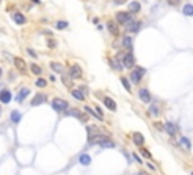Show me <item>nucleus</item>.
I'll return each instance as SVG.
<instances>
[{
	"mask_svg": "<svg viewBox=\"0 0 193 175\" xmlns=\"http://www.w3.org/2000/svg\"><path fill=\"white\" fill-rule=\"evenodd\" d=\"M2 76H3V71H2V68H0V77H2Z\"/></svg>",
	"mask_w": 193,
	"mask_h": 175,
	"instance_id": "79ce46f5",
	"label": "nucleus"
},
{
	"mask_svg": "<svg viewBox=\"0 0 193 175\" xmlns=\"http://www.w3.org/2000/svg\"><path fill=\"white\" fill-rule=\"evenodd\" d=\"M128 0H113L115 5H124V3H127Z\"/></svg>",
	"mask_w": 193,
	"mask_h": 175,
	"instance_id": "ea45409f",
	"label": "nucleus"
},
{
	"mask_svg": "<svg viewBox=\"0 0 193 175\" xmlns=\"http://www.w3.org/2000/svg\"><path fill=\"white\" fill-rule=\"evenodd\" d=\"M182 14H184L186 17H193V5L192 3H186V5L182 6Z\"/></svg>",
	"mask_w": 193,
	"mask_h": 175,
	"instance_id": "6ab92c4d",
	"label": "nucleus"
},
{
	"mask_svg": "<svg viewBox=\"0 0 193 175\" xmlns=\"http://www.w3.org/2000/svg\"><path fill=\"white\" fill-rule=\"evenodd\" d=\"M145 68H136V70H133L130 72V80L134 83H140L142 82V79H143V76H145Z\"/></svg>",
	"mask_w": 193,
	"mask_h": 175,
	"instance_id": "f257e3e1",
	"label": "nucleus"
},
{
	"mask_svg": "<svg viewBox=\"0 0 193 175\" xmlns=\"http://www.w3.org/2000/svg\"><path fill=\"white\" fill-rule=\"evenodd\" d=\"M20 119H21V113H20L18 110H12L11 112V121L12 122H14V124H18Z\"/></svg>",
	"mask_w": 193,
	"mask_h": 175,
	"instance_id": "b1692460",
	"label": "nucleus"
},
{
	"mask_svg": "<svg viewBox=\"0 0 193 175\" xmlns=\"http://www.w3.org/2000/svg\"><path fill=\"white\" fill-rule=\"evenodd\" d=\"M98 145H100L101 148H115V143L110 139H109V138H106L104 140H101Z\"/></svg>",
	"mask_w": 193,
	"mask_h": 175,
	"instance_id": "5701e85b",
	"label": "nucleus"
},
{
	"mask_svg": "<svg viewBox=\"0 0 193 175\" xmlns=\"http://www.w3.org/2000/svg\"><path fill=\"white\" fill-rule=\"evenodd\" d=\"M140 151H142V154H143V155H145V157H148V159H151V157H152V155H151V152H149V151H147V150H145V148H142V150H140Z\"/></svg>",
	"mask_w": 193,
	"mask_h": 175,
	"instance_id": "e433bc0d",
	"label": "nucleus"
},
{
	"mask_svg": "<svg viewBox=\"0 0 193 175\" xmlns=\"http://www.w3.org/2000/svg\"><path fill=\"white\" fill-rule=\"evenodd\" d=\"M168 3H169L170 6H178V5H180V0H168Z\"/></svg>",
	"mask_w": 193,
	"mask_h": 175,
	"instance_id": "c9c22d12",
	"label": "nucleus"
},
{
	"mask_svg": "<svg viewBox=\"0 0 193 175\" xmlns=\"http://www.w3.org/2000/svg\"><path fill=\"white\" fill-rule=\"evenodd\" d=\"M67 27H68V21H57L56 23V29H59V30H64Z\"/></svg>",
	"mask_w": 193,
	"mask_h": 175,
	"instance_id": "2f4dec72",
	"label": "nucleus"
},
{
	"mask_svg": "<svg viewBox=\"0 0 193 175\" xmlns=\"http://www.w3.org/2000/svg\"><path fill=\"white\" fill-rule=\"evenodd\" d=\"M30 71L33 72L35 76H41V74H42V70H41V67H38L36 63H30Z\"/></svg>",
	"mask_w": 193,
	"mask_h": 175,
	"instance_id": "c85d7f7f",
	"label": "nucleus"
},
{
	"mask_svg": "<svg viewBox=\"0 0 193 175\" xmlns=\"http://www.w3.org/2000/svg\"><path fill=\"white\" fill-rule=\"evenodd\" d=\"M149 115H152V116H159L160 115V107L157 104H151V107H149Z\"/></svg>",
	"mask_w": 193,
	"mask_h": 175,
	"instance_id": "bb28decb",
	"label": "nucleus"
},
{
	"mask_svg": "<svg viewBox=\"0 0 193 175\" xmlns=\"http://www.w3.org/2000/svg\"><path fill=\"white\" fill-rule=\"evenodd\" d=\"M69 79H71V77H69ZM69 79L67 77V76H64V77H62V80H64V83H65L67 86H71V83H69ZM71 80H72V79H71Z\"/></svg>",
	"mask_w": 193,
	"mask_h": 175,
	"instance_id": "4c0bfd02",
	"label": "nucleus"
},
{
	"mask_svg": "<svg viewBox=\"0 0 193 175\" xmlns=\"http://www.w3.org/2000/svg\"><path fill=\"white\" fill-rule=\"evenodd\" d=\"M27 53H29L32 58H38V55L35 53V50H32V48H27Z\"/></svg>",
	"mask_w": 193,
	"mask_h": 175,
	"instance_id": "58836bf2",
	"label": "nucleus"
},
{
	"mask_svg": "<svg viewBox=\"0 0 193 175\" xmlns=\"http://www.w3.org/2000/svg\"><path fill=\"white\" fill-rule=\"evenodd\" d=\"M128 12H131V14L140 12V3H139V2H131V3L128 5Z\"/></svg>",
	"mask_w": 193,
	"mask_h": 175,
	"instance_id": "aec40b11",
	"label": "nucleus"
},
{
	"mask_svg": "<svg viewBox=\"0 0 193 175\" xmlns=\"http://www.w3.org/2000/svg\"><path fill=\"white\" fill-rule=\"evenodd\" d=\"M71 95H72L76 100H79V101H83V100H85V94L81 92L80 89H72V91H71Z\"/></svg>",
	"mask_w": 193,
	"mask_h": 175,
	"instance_id": "4be33fe9",
	"label": "nucleus"
},
{
	"mask_svg": "<svg viewBox=\"0 0 193 175\" xmlns=\"http://www.w3.org/2000/svg\"><path fill=\"white\" fill-rule=\"evenodd\" d=\"M122 46H124L127 50H131V48H133V39H131L130 36H125L124 39H122Z\"/></svg>",
	"mask_w": 193,
	"mask_h": 175,
	"instance_id": "393cba45",
	"label": "nucleus"
},
{
	"mask_svg": "<svg viewBox=\"0 0 193 175\" xmlns=\"http://www.w3.org/2000/svg\"><path fill=\"white\" fill-rule=\"evenodd\" d=\"M51 107L56 110V112H65L68 109V101L67 100H62V98H55L51 101Z\"/></svg>",
	"mask_w": 193,
	"mask_h": 175,
	"instance_id": "f03ea898",
	"label": "nucleus"
},
{
	"mask_svg": "<svg viewBox=\"0 0 193 175\" xmlns=\"http://www.w3.org/2000/svg\"><path fill=\"white\" fill-rule=\"evenodd\" d=\"M0 91H2V85H0Z\"/></svg>",
	"mask_w": 193,
	"mask_h": 175,
	"instance_id": "c03bdc74",
	"label": "nucleus"
},
{
	"mask_svg": "<svg viewBox=\"0 0 193 175\" xmlns=\"http://www.w3.org/2000/svg\"><path fill=\"white\" fill-rule=\"evenodd\" d=\"M164 130H166V133L169 134L170 138H173V136L177 134V129H175V125H173L172 122H166V124H164Z\"/></svg>",
	"mask_w": 193,
	"mask_h": 175,
	"instance_id": "a211bd4d",
	"label": "nucleus"
},
{
	"mask_svg": "<svg viewBox=\"0 0 193 175\" xmlns=\"http://www.w3.org/2000/svg\"><path fill=\"white\" fill-rule=\"evenodd\" d=\"M139 98L143 103H149L151 101V94H149V91H148L147 88H140L139 89Z\"/></svg>",
	"mask_w": 193,
	"mask_h": 175,
	"instance_id": "9d476101",
	"label": "nucleus"
},
{
	"mask_svg": "<svg viewBox=\"0 0 193 175\" xmlns=\"http://www.w3.org/2000/svg\"><path fill=\"white\" fill-rule=\"evenodd\" d=\"M14 63H15L17 70L20 71L21 74H26V71H27V67H26V62H24V59L15 58V59H14Z\"/></svg>",
	"mask_w": 193,
	"mask_h": 175,
	"instance_id": "1a4fd4ad",
	"label": "nucleus"
},
{
	"mask_svg": "<svg viewBox=\"0 0 193 175\" xmlns=\"http://www.w3.org/2000/svg\"><path fill=\"white\" fill-rule=\"evenodd\" d=\"M180 145H182V148H184V150H187V151L192 148L190 140H189V138H186V136H181V138H180Z\"/></svg>",
	"mask_w": 193,
	"mask_h": 175,
	"instance_id": "412c9836",
	"label": "nucleus"
},
{
	"mask_svg": "<svg viewBox=\"0 0 193 175\" xmlns=\"http://www.w3.org/2000/svg\"><path fill=\"white\" fill-rule=\"evenodd\" d=\"M139 175H148V174H145V172H139Z\"/></svg>",
	"mask_w": 193,
	"mask_h": 175,
	"instance_id": "37998d69",
	"label": "nucleus"
},
{
	"mask_svg": "<svg viewBox=\"0 0 193 175\" xmlns=\"http://www.w3.org/2000/svg\"><path fill=\"white\" fill-rule=\"evenodd\" d=\"M79 89H80V91H81V92H85V94L88 92V89H86V86H80Z\"/></svg>",
	"mask_w": 193,
	"mask_h": 175,
	"instance_id": "a19ab883",
	"label": "nucleus"
},
{
	"mask_svg": "<svg viewBox=\"0 0 193 175\" xmlns=\"http://www.w3.org/2000/svg\"><path fill=\"white\" fill-rule=\"evenodd\" d=\"M50 68L53 71H56V72H62V65L57 63V62H51V63H50Z\"/></svg>",
	"mask_w": 193,
	"mask_h": 175,
	"instance_id": "7c9ffc66",
	"label": "nucleus"
},
{
	"mask_svg": "<svg viewBox=\"0 0 193 175\" xmlns=\"http://www.w3.org/2000/svg\"><path fill=\"white\" fill-rule=\"evenodd\" d=\"M46 100H47L46 94H36L33 97V100L30 101V106H39V104H42V103H46Z\"/></svg>",
	"mask_w": 193,
	"mask_h": 175,
	"instance_id": "9b49d317",
	"label": "nucleus"
},
{
	"mask_svg": "<svg viewBox=\"0 0 193 175\" xmlns=\"http://www.w3.org/2000/svg\"><path fill=\"white\" fill-rule=\"evenodd\" d=\"M81 76H83V71H81V67H80L79 63L71 65V68H69V77L74 80V79H81Z\"/></svg>",
	"mask_w": 193,
	"mask_h": 175,
	"instance_id": "39448f33",
	"label": "nucleus"
},
{
	"mask_svg": "<svg viewBox=\"0 0 193 175\" xmlns=\"http://www.w3.org/2000/svg\"><path fill=\"white\" fill-rule=\"evenodd\" d=\"M140 26H142V21H139V20H133V21H130V23H128L127 30H128L130 33H136V32L140 30Z\"/></svg>",
	"mask_w": 193,
	"mask_h": 175,
	"instance_id": "6e6552de",
	"label": "nucleus"
},
{
	"mask_svg": "<svg viewBox=\"0 0 193 175\" xmlns=\"http://www.w3.org/2000/svg\"><path fill=\"white\" fill-rule=\"evenodd\" d=\"M121 83L124 85V88H125L127 92H131V85H130V82L127 80V77H121Z\"/></svg>",
	"mask_w": 193,
	"mask_h": 175,
	"instance_id": "c756f323",
	"label": "nucleus"
},
{
	"mask_svg": "<svg viewBox=\"0 0 193 175\" xmlns=\"http://www.w3.org/2000/svg\"><path fill=\"white\" fill-rule=\"evenodd\" d=\"M29 94H30V89H29V88H21V89H20V92L17 94V98H15V100H17L18 103H23L24 98H26Z\"/></svg>",
	"mask_w": 193,
	"mask_h": 175,
	"instance_id": "dca6fc26",
	"label": "nucleus"
},
{
	"mask_svg": "<svg viewBox=\"0 0 193 175\" xmlns=\"http://www.w3.org/2000/svg\"><path fill=\"white\" fill-rule=\"evenodd\" d=\"M131 21V12H118L116 14V23L118 24H127Z\"/></svg>",
	"mask_w": 193,
	"mask_h": 175,
	"instance_id": "20e7f679",
	"label": "nucleus"
},
{
	"mask_svg": "<svg viewBox=\"0 0 193 175\" xmlns=\"http://www.w3.org/2000/svg\"><path fill=\"white\" fill-rule=\"evenodd\" d=\"M107 30L112 33L113 36H118L119 35V27H118V23L116 21H107Z\"/></svg>",
	"mask_w": 193,
	"mask_h": 175,
	"instance_id": "ddd939ff",
	"label": "nucleus"
},
{
	"mask_svg": "<svg viewBox=\"0 0 193 175\" xmlns=\"http://www.w3.org/2000/svg\"><path fill=\"white\" fill-rule=\"evenodd\" d=\"M133 159H134V160H136L137 163H140V164L143 163V160H142V159H140V157H139V155H137L136 152H133Z\"/></svg>",
	"mask_w": 193,
	"mask_h": 175,
	"instance_id": "f704fd0d",
	"label": "nucleus"
},
{
	"mask_svg": "<svg viewBox=\"0 0 193 175\" xmlns=\"http://www.w3.org/2000/svg\"><path fill=\"white\" fill-rule=\"evenodd\" d=\"M36 86L38 88H46L47 86V80H44V79H36Z\"/></svg>",
	"mask_w": 193,
	"mask_h": 175,
	"instance_id": "473e14b6",
	"label": "nucleus"
},
{
	"mask_svg": "<svg viewBox=\"0 0 193 175\" xmlns=\"http://www.w3.org/2000/svg\"><path fill=\"white\" fill-rule=\"evenodd\" d=\"M85 112H88V113H89V115H92L94 118H97V119H100V121H103V116H101V115H100L98 112H94V110H92V109L89 107V106H85Z\"/></svg>",
	"mask_w": 193,
	"mask_h": 175,
	"instance_id": "a878e982",
	"label": "nucleus"
},
{
	"mask_svg": "<svg viewBox=\"0 0 193 175\" xmlns=\"http://www.w3.org/2000/svg\"><path fill=\"white\" fill-rule=\"evenodd\" d=\"M104 106L110 110V112H116V109H118V106H116V103H115V100L113 98H110V97H106L104 100Z\"/></svg>",
	"mask_w": 193,
	"mask_h": 175,
	"instance_id": "4468645a",
	"label": "nucleus"
},
{
	"mask_svg": "<svg viewBox=\"0 0 193 175\" xmlns=\"http://www.w3.org/2000/svg\"><path fill=\"white\" fill-rule=\"evenodd\" d=\"M131 139H133V142L136 143L137 147H142V145L145 143V136H143L142 133H139V131H136V133L131 134Z\"/></svg>",
	"mask_w": 193,
	"mask_h": 175,
	"instance_id": "f8f14e48",
	"label": "nucleus"
},
{
	"mask_svg": "<svg viewBox=\"0 0 193 175\" xmlns=\"http://www.w3.org/2000/svg\"><path fill=\"white\" fill-rule=\"evenodd\" d=\"M97 136H98V129H97L95 125H88V140H89V143H91Z\"/></svg>",
	"mask_w": 193,
	"mask_h": 175,
	"instance_id": "2eb2a0df",
	"label": "nucleus"
},
{
	"mask_svg": "<svg viewBox=\"0 0 193 175\" xmlns=\"http://www.w3.org/2000/svg\"><path fill=\"white\" fill-rule=\"evenodd\" d=\"M122 63H124V68H133L136 65V58L131 51L125 53L124 58H122Z\"/></svg>",
	"mask_w": 193,
	"mask_h": 175,
	"instance_id": "7ed1b4c3",
	"label": "nucleus"
},
{
	"mask_svg": "<svg viewBox=\"0 0 193 175\" xmlns=\"http://www.w3.org/2000/svg\"><path fill=\"white\" fill-rule=\"evenodd\" d=\"M0 112H2V109H0Z\"/></svg>",
	"mask_w": 193,
	"mask_h": 175,
	"instance_id": "a18cd8bd",
	"label": "nucleus"
},
{
	"mask_svg": "<svg viewBox=\"0 0 193 175\" xmlns=\"http://www.w3.org/2000/svg\"><path fill=\"white\" fill-rule=\"evenodd\" d=\"M11 100H12V94L9 89H2V91H0V101H2L3 104L11 103Z\"/></svg>",
	"mask_w": 193,
	"mask_h": 175,
	"instance_id": "0eeeda50",
	"label": "nucleus"
},
{
	"mask_svg": "<svg viewBox=\"0 0 193 175\" xmlns=\"http://www.w3.org/2000/svg\"><path fill=\"white\" fill-rule=\"evenodd\" d=\"M79 162L81 164H85V166H88V164H91V157L88 154H81L79 157Z\"/></svg>",
	"mask_w": 193,
	"mask_h": 175,
	"instance_id": "cd10ccee",
	"label": "nucleus"
},
{
	"mask_svg": "<svg viewBox=\"0 0 193 175\" xmlns=\"http://www.w3.org/2000/svg\"><path fill=\"white\" fill-rule=\"evenodd\" d=\"M47 44H48V47H50V48H55V47H56V41H55L53 38H50V39L47 41Z\"/></svg>",
	"mask_w": 193,
	"mask_h": 175,
	"instance_id": "72a5a7b5",
	"label": "nucleus"
},
{
	"mask_svg": "<svg viewBox=\"0 0 193 175\" xmlns=\"http://www.w3.org/2000/svg\"><path fill=\"white\" fill-rule=\"evenodd\" d=\"M65 115H68V116H76V118H79L81 122H86V121H88V116H86V113L83 115V113L80 112L79 109H69V110L67 109V110H65Z\"/></svg>",
	"mask_w": 193,
	"mask_h": 175,
	"instance_id": "423d86ee",
	"label": "nucleus"
},
{
	"mask_svg": "<svg viewBox=\"0 0 193 175\" xmlns=\"http://www.w3.org/2000/svg\"><path fill=\"white\" fill-rule=\"evenodd\" d=\"M192 175H193V172H192Z\"/></svg>",
	"mask_w": 193,
	"mask_h": 175,
	"instance_id": "49530a36",
	"label": "nucleus"
},
{
	"mask_svg": "<svg viewBox=\"0 0 193 175\" xmlns=\"http://www.w3.org/2000/svg\"><path fill=\"white\" fill-rule=\"evenodd\" d=\"M12 20L17 24H26V21H27L26 17H24L21 12H14V14H12Z\"/></svg>",
	"mask_w": 193,
	"mask_h": 175,
	"instance_id": "f3484780",
	"label": "nucleus"
}]
</instances>
